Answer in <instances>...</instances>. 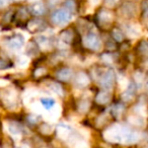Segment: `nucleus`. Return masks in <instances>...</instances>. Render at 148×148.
I'll return each mask as SVG.
<instances>
[{"instance_id":"nucleus-1","label":"nucleus","mask_w":148,"mask_h":148,"mask_svg":"<svg viewBox=\"0 0 148 148\" xmlns=\"http://www.w3.org/2000/svg\"><path fill=\"white\" fill-rule=\"evenodd\" d=\"M126 130V127L120 125H113L107 129L103 133V137L107 141L112 143H119L122 142L124 136V132Z\"/></svg>"},{"instance_id":"nucleus-2","label":"nucleus","mask_w":148,"mask_h":148,"mask_svg":"<svg viewBox=\"0 0 148 148\" xmlns=\"http://www.w3.org/2000/svg\"><path fill=\"white\" fill-rule=\"evenodd\" d=\"M83 46L86 47L87 49L97 51V50L101 49V42L97 35H95L93 33H89L87 35H85L84 38H83Z\"/></svg>"},{"instance_id":"nucleus-3","label":"nucleus","mask_w":148,"mask_h":148,"mask_svg":"<svg viewBox=\"0 0 148 148\" xmlns=\"http://www.w3.org/2000/svg\"><path fill=\"white\" fill-rule=\"evenodd\" d=\"M70 18H71V15L67 10H58L52 15V21L56 25H66L70 21Z\"/></svg>"},{"instance_id":"nucleus-4","label":"nucleus","mask_w":148,"mask_h":148,"mask_svg":"<svg viewBox=\"0 0 148 148\" xmlns=\"http://www.w3.org/2000/svg\"><path fill=\"white\" fill-rule=\"evenodd\" d=\"M114 81H115V74L112 70L107 71L101 78V85L103 88L107 90H111L114 86Z\"/></svg>"},{"instance_id":"nucleus-5","label":"nucleus","mask_w":148,"mask_h":148,"mask_svg":"<svg viewBox=\"0 0 148 148\" xmlns=\"http://www.w3.org/2000/svg\"><path fill=\"white\" fill-rule=\"evenodd\" d=\"M72 128L66 123H60L57 126V135L60 139L67 140L68 137L71 135Z\"/></svg>"},{"instance_id":"nucleus-6","label":"nucleus","mask_w":148,"mask_h":148,"mask_svg":"<svg viewBox=\"0 0 148 148\" xmlns=\"http://www.w3.org/2000/svg\"><path fill=\"white\" fill-rule=\"evenodd\" d=\"M23 43H25V40L21 37V35H16L14 37H12L11 39H9L7 41V45L9 46V48L13 50H19L23 48Z\"/></svg>"},{"instance_id":"nucleus-7","label":"nucleus","mask_w":148,"mask_h":148,"mask_svg":"<svg viewBox=\"0 0 148 148\" xmlns=\"http://www.w3.org/2000/svg\"><path fill=\"white\" fill-rule=\"evenodd\" d=\"M75 84H76V86L80 87V88L87 86L89 84V77L84 72H79L76 75V77H75Z\"/></svg>"},{"instance_id":"nucleus-8","label":"nucleus","mask_w":148,"mask_h":148,"mask_svg":"<svg viewBox=\"0 0 148 148\" xmlns=\"http://www.w3.org/2000/svg\"><path fill=\"white\" fill-rule=\"evenodd\" d=\"M126 32H127V35L130 38H133V39H136V38L140 37V35H141V29H140V27L138 25H133V23L127 25Z\"/></svg>"},{"instance_id":"nucleus-9","label":"nucleus","mask_w":148,"mask_h":148,"mask_svg":"<svg viewBox=\"0 0 148 148\" xmlns=\"http://www.w3.org/2000/svg\"><path fill=\"white\" fill-rule=\"evenodd\" d=\"M128 122L130 124L134 126H138V127H144L145 126V117L143 116H140V115H132L129 116L128 118Z\"/></svg>"},{"instance_id":"nucleus-10","label":"nucleus","mask_w":148,"mask_h":148,"mask_svg":"<svg viewBox=\"0 0 148 148\" xmlns=\"http://www.w3.org/2000/svg\"><path fill=\"white\" fill-rule=\"evenodd\" d=\"M134 92H135V86H134L133 83H130L128 84V86L126 87L125 91L122 95V99L125 101H130L134 97Z\"/></svg>"},{"instance_id":"nucleus-11","label":"nucleus","mask_w":148,"mask_h":148,"mask_svg":"<svg viewBox=\"0 0 148 148\" xmlns=\"http://www.w3.org/2000/svg\"><path fill=\"white\" fill-rule=\"evenodd\" d=\"M139 138H140V134L137 132H132L130 131L129 134L124 138V140L122 141V143L124 144H134L139 142Z\"/></svg>"},{"instance_id":"nucleus-12","label":"nucleus","mask_w":148,"mask_h":148,"mask_svg":"<svg viewBox=\"0 0 148 148\" xmlns=\"http://www.w3.org/2000/svg\"><path fill=\"white\" fill-rule=\"evenodd\" d=\"M37 43H38V45H39V47L41 48L42 50H45V51L50 50L52 47L51 41H50L47 37H44V36H41V37L37 38Z\"/></svg>"},{"instance_id":"nucleus-13","label":"nucleus","mask_w":148,"mask_h":148,"mask_svg":"<svg viewBox=\"0 0 148 148\" xmlns=\"http://www.w3.org/2000/svg\"><path fill=\"white\" fill-rule=\"evenodd\" d=\"M99 19L103 25H108V23H111L113 21V14L109 10H103L99 14Z\"/></svg>"},{"instance_id":"nucleus-14","label":"nucleus","mask_w":148,"mask_h":148,"mask_svg":"<svg viewBox=\"0 0 148 148\" xmlns=\"http://www.w3.org/2000/svg\"><path fill=\"white\" fill-rule=\"evenodd\" d=\"M72 74H73V72H72L71 69H69V68H64V69L60 70V71L58 72L57 76L60 80L68 81L72 77Z\"/></svg>"},{"instance_id":"nucleus-15","label":"nucleus","mask_w":148,"mask_h":148,"mask_svg":"<svg viewBox=\"0 0 148 148\" xmlns=\"http://www.w3.org/2000/svg\"><path fill=\"white\" fill-rule=\"evenodd\" d=\"M97 99V103H99V105H106L111 99V95L109 93V91H101L97 95V99Z\"/></svg>"},{"instance_id":"nucleus-16","label":"nucleus","mask_w":148,"mask_h":148,"mask_svg":"<svg viewBox=\"0 0 148 148\" xmlns=\"http://www.w3.org/2000/svg\"><path fill=\"white\" fill-rule=\"evenodd\" d=\"M48 112H49V115L48 116H50V120H51L52 122H55V121H57V119L59 118L60 114H61V108H60L59 106L55 105Z\"/></svg>"},{"instance_id":"nucleus-17","label":"nucleus","mask_w":148,"mask_h":148,"mask_svg":"<svg viewBox=\"0 0 148 148\" xmlns=\"http://www.w3.org/2000/svg\"><path fill=\"white\" fill-rule=\"evenodd\" d=\"M49 88L52 92H54L55 95H59V97H63L64 95V90H63V87L61 86L60 83L57 82H51L49 85Z\"/></svg>"},{"instance_id":"nucleus-18","label":"nucleus","mask_w":148,"mask_h":148,"mask_svg":"<svg viewBox=\"0 0 148 148\" xmlns=\"http://www.w3.org/2000/svg\"><path fill=\"white\" fill-rule=\"evenodd\" d=\"M31 12L34 15H42L45 12V7H44V5L42 3L37 2L31 6Z\"/></svg>"},{"instance_id":"nucleus-19","label":"nucleus","mask_w":148,"mask_h":148,"mask_svg":"<svg viewBox=\"0 0 148 148\" xmlns=\"http://www.w3.org/2000/svg\"><path fill=\"white\" fill-rule=\"evenodd\" d=\"M8 129H9V132H10L13 136H19V137H21V134L23 130H21V127L18 123H15V122L10 123L8 126Z\"/></svg>"},{"instance_id":"nucleus-20","label":"nucleus","mask_w":148,"mask_h":148,"mask_svg":"<svg viewBox=\"0 0 148 148\" xmlns=\"http://www.w3.org/2000/svg\"><path fill=\"white\" fill-rule=\"evenodd\" d=\"M41 105L46 111H49V110L52 109L56 103L53 99H50V97H43V99H41Z\"/></svg>"},{"instance_id":"nucleus-21","label":"nucleus","mask_w":148,"mask_h":148,"mask_svg":"<svg viewBox=\"0 0 148 148\" xmlns=\"http://www.w3.org/2000/svg\"><path fill=\"white\" fill-rule=\"evenodd\" d=\"M72 39H73V35H72L71 31H65L60 35V40H61V42H63V43H65V44L71 43Z\"/></svg>"},{"instance_id":"nucleus-22","label":"nucleus","mask_w":148,"mask_h":148,"mask_svg":"<svg viewBox=\"0 0 148 148\" xmlns=\"http://www.w3.org/2000/svg\"><path fill=\"white\" fill-rule=\"evenodd\" d=\"M90 108V101L88 99H82L78 105V111L82 114H85Z\"/></svg>"},{"instance_id":"nucleus-23","label":"nucleus","mask_w":148,"mask_h":148,"mask_svg":"<svg viewBox=\"0 0 148 148\" xmlns=\"http://www.w3.org/2000/svg\"><path fill=\"white\" fill-rule=\"evenodd\" d=\"M123 12L125 15H128V16H132V15L135 14V11H136V7L135 5H132V4H126L123 6Z\"/></svg>"},{"instance_id":"nucleus-24","label":"nucleus","mask_w":148,"mask_h":148,"mask_svg":"<svg viewBox=\"0 0 148 148\" xmlns=\"http://www.w3.org/2000/svg\"><path fill=\"white\" fill-rule=\"evenodd\" d=\"M112 112H113V115L115 116L116 118H121L122 114H123V112H124V106L121 105V103H118V105L114 106Z\"/></svg>"},{"instance_id":"nucleus-25","label":"nucleus","mask_w":148,"mask_h":148,"mask_svg":"<svg viewBox=\"0 0 148 148\" xmlns=\"http://www.w3.org/2000/svg\"><path fill=\"white\" fill-rule=\"evenodd\" d=\"M42 25H43L42 21H40V19H34V21H29V29H31V31H33V32L38 31L39 29H41Z\"/></svg>"},{"instance_id":"nucleus-26","label":"nucleus","mask_w":148,"mask_h":148,"mask_svg":"<svg viewBox=\"0 0 148 148\" xmlns=\"http://www.w3.org/2000/svg\"><path fill=\"white\" fill-rule=\"evenodd\" d=\"M134 111H135L136 114L143 116V117H146V115H147V111H146V108L144 106H136Z\"/></svg>"},{"instance_id":"nucleus-27","label":"nucleus","mask_w":148,"mask_h":148,"mask_svg":"<svg viewBox=\"0 0 148 148\" xmlns=\"http://www.w3.org/2000/svg\"><path fill=\"white\" fill-rule=\"evenodd\" d=\"M113 37L117 42H122V41H123V39H124V34L122 33L120 29H114Z\"/></svg>"},{"instance_id":"nucleus-28","label":"nucleus","mask_w":148,"mask_h":148,"mask_svg":"<svg viewBox=\"0 0 148 148\" xmlns=\"http://www.w3.org/2000/svg\"><path fill=\"white\" fill-rule=\"evenodd\" d=\"M11 67V62L6 59H0V70H4Z\"/></svg>"},{"instance_id":"nucleus-29","label":"nucleus","mask_w":148,"mask_h":148,"mask_svg":"<svg viewBox=\"0 0 148 148\" xmlns=\"http://www.w3.org/2000/svg\"><path fill=\"white\" fill-rule=\"evenodd\" d=\"M134 79H135V82L136 83H138V84H141L142 81L144 80L143 73H141L140 71L135 72V74H134Z\"/></svg>"},{"instance_id":"nucleus-30","label":"nucleus","mask_w":148,"mask_h":148,"mask_svg":"<svg viewBox=\"0 0 148 148\" xmlns=\"http://www.w3.org/2000/svg\"><path fill=\"white\" fill-rule=\"evenodd\" d=\"M101 60L107 64H111V63H113V61H114L113 56H112L111 54H103V55L101 56Z\"/></svg>"},{"instance_id":"nucleus-31","label":"nucleus","mask_w":148,"mask_h":148,"mask_svg":"<svg viewBox=\"0 0 148 148\" xmlns=\"http://www.w3.org/2000/svg\"><path fill=\"white\" fill-rule=\"evenodd\" d=\"M41 131H42V133H44V134H50L52 132V127L49 124H44L41 127Z\"/></svg>"},{"instance_id":"nucleus-32","label":"nucleus","mask_w":148,"mask_h":148,"mask_svg":"<svg viewBox=\"0 0 148 148\" xmlns=\"http://www.w3.org/2000/svg\"><path fill=\"white\" fill-rule=\"evenodd\" d=\"M118 82H119L120 86H121L122 88H125V87H127V86H128V84L126 83V82H127L126 78H125V77H123V76H121V75L119 76V79H118Z\"/></svg>"},{"instance_id":"nucleus-33","label":"nucleus","mask_w":148,"mask_h":148,"mask_svg":"<svg viewBox=\"0 0 148 148\" xmlns=\"http://www.w3.org/2000/svg\"><path fill=\"white\" fill-rule=\"evenodd\" d=\"M29 60L27 57H21L18 61V64H19V66H21V67H25V66L29 64Z\"/></svg>"},{"instance_id":"nucleus-34","label":"nucleus","mask_w":148,"mask_h":148,"mask_svg":"<svg viewBox=\"0 0 148 148\" xmlns=\"http://www.w3.org/2000/svg\"><path fill=\"white\" fill-rule=\"evenodd\" d=\"M140 51L142 54H147L148 53V44L147 42H143L140 46Z\"/></svg>"},{"instance_id":"nucleus-35","label":"nucleus","mask_w":148,"mask_h":148,"mask_svg":"<svg viewBox=\"0 0 148 148\" xmlns=\"http://www.w3.org/2000/svg\"><path fill=\"white\" fill-rule=\"evenodd\" d=\"M66 7L68 8V10L74 11V8H75V3H74L72 0H68L67 2H66Z\"/></svg>"},{"instance_id":"nucleus-36","label":"nucleus","mask_w":148,"mask_h":148,"mask_svg":"<svg viewBox=\"0 0 148 148\" xmlns=\"http://www.w3.org/2000/svg\"><path fill=\"white\" fill-rule=\"evenodd\" d=\"M45 73H46L45 68H38V69L35 71V76L36 77H40V76H42V75H44Z\"/></svg>"},{"instance_id":"nucleus-37","label":"nucleus","mask_w":148,"mask_h":148,"mask_svg":"<svg viewBox=\"0 0 148 148\" xmlns=\"http://www.w3.org/2000/svg\"><path fill=\"white\" fill-rule=\"evenodd\" d=\"M29 121L31 122L32 124H36V123H38V121H39V118H38L37 115H31L29 117Z\"/></svg>"},{"instance_id":"nucleus-38","label":"nucleus","mask_w":148,"mask_h":148,"mask_svg":"<svg viewBox=\"0 0 148 148\" xmlns=\"http://www.w3.org/2000/svg\"><path fill=\"white\" fill-rule=\"evenodd\" d=\"M118 1H119V0H106V4L110 7H113L114 5L118 2Z\"/></svg>"},{"instance_id":"nucleus-39","label":"nucleus","mask_w":148,"mask_h":148,"mask_svg":"<svg viewBox=\"0 0 148 148\" xmlns=\"http://www.w3.org/2000/svg\"><path fill=\"white\" fill-rule=\"evenodd\" d=\"M8 3V0H0V7H4Z\"/></svg>"},{"instance_id":"nucleus-40","label":"nucleus","mask_w":148,"mask_h":148,"mask_svg":"<svg viewBox=\"0 0 148 148\" xmlns=\"http://www.w3.org/2000/svg\"><path fill=\"white\" fill-rule=\"evenodd\" d=\"M99 1H101V0H89V2H90L92 5H95H95L99 4Z\"/></svg>"},{"instance_id":"nucleus-41","label":"nucleus","mask_w":148,"mask_h":148,"mask_svg":"<svg viewBox=\"0 0 148 148\" xmlns=\"http://www.w3.org/2000/svg\"><path fill=\"white\" fill-rule=\"evenodd\" d=\"M59 1H60V0H50L51 4H56V3H58Z\"/></svg>"},{"instance_id":"nucleus-42","label":"nucleus","mask_w":148,"mask_h":148,"mask_svg":"<svg viewBox=\"0 0 148 148\" xmlns=\"http://www.w3.org/2000/svg\"><path fill=\"white\" fill-rule=\"evenodd\" d=\"M145 18H146V21H148V11L146 12V14H145Z\"/></svg>"},{"instance_id":"nucleus-43","label":"nucleus","mask_w":148,"mask_h":148,"mask_svg":"<svg viewBox=\"0 0 148 148\" xmlns=\"http://www.w3.org/2000/svg\"><path fill=\"white\" fill-rule=\"evenodd\" d=\"M147 87H148V83H147Z\"/></svg>"},{"instance_id":"nucleus-44","label":"nucleus","mask_w":148,"mask_h":148,"mask_svg":"<svg viewBox=\"0 0 148 148\" xmlns=\"http://www.w3.org/2000/svg\"><path fill=\"white\" fill-rule=\"evenodd\" d=\"M16 1H18V0H16Z\"/></svg>"}]
</instances>
